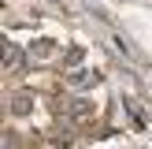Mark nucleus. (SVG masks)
<instances>
[{
    "label": "nucleus",
    "instance_id": "1",
    "mask_svg": "<svg viewBox=\"0 0 152 149\" xmlns=\"http://www.w3.org/2000/svg\"><path fill=\"white\" fill-rule=\"evenodd\" d=\"M19 63H22V52H19V45H11V41H7V49H4V67H11V71H15Z\"/></svg>",
    "mask_w": 152,
    "mask_h": 149
},
{
    "label": "nucleus",
    "instance_id": "2",
    "mask_svg": "<svg viewBox=\"0 0 152 149\" xmlns=\"http://www.w3.org/2000/svg\"><path fill=\"white\" fill-rule=\"evenodd\" d=\"M89 82H96V74H89V71H74V74H71V86H78V89L89 86Z\"/></svg>",
    "mask_w": 152,
    "mask_h": 149
},
{
    "label": "nucleus",
    "instance_id": "3",
    "mask_svg": "<svg viewBox=\"0 0 152 149\" xmlns=\"http://www.w3.org/2000/svg\"><path fill=\"white\" fill-rule=\"evenodd\" d=\"M11 112H15V116H26V112H30V97L19 93V97H15V104H11Z\"/></svg>",
    "mask_w": 152,
    "mask_h": 149
},
{
    "label": "nucleus",
    "instance_id": "4",
    "mask_svg": "<svg viewBox=\"0 0 152 149\" xmlns=\"http://www.w3.org/2000/svg\"><path fill=\"white\" fill-rule=\"evenodd\" d=\"M34 52H37V56H48V52H52V41H37Z\"/></svg>",
    "mask_w": 152,
    "mask_h": 149
}]
</instances>
